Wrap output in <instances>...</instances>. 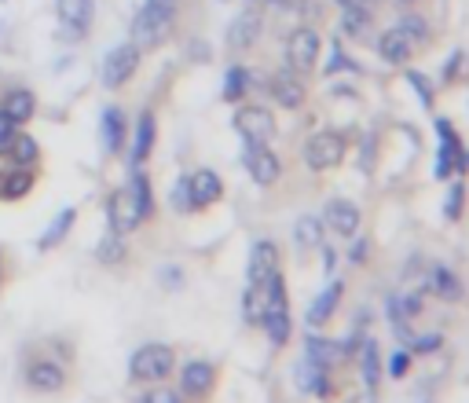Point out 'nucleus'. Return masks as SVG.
I'll list each match as a JSON object with an SVG mask.
<instances>
[{
  "label": "nucleus",
  "instance_id": "obj_27",
  "mask_svg": "<svg viewBox=\"0 0 469 403\" xmlns=\"http://www.w3.org/2000/svg\"><path fill=\"white\" fill-rule=\"evenodd\" d=\"M429 290H433L436 297H444V300H458V297H462L458 275H454L451 268H444V264H436V268L429 271Z\"/></svg>",
  "mask_w": 469,
  "mask_h": 403
},
{
  "label": "nucleus",
  "instance_id": "obj_10",
  "mask_svg": "<svg viewBox=\"0 0 469 403\" xmlns=\"http://www.w3.org/2000/svg\"><path fill=\"white\" fill-rule=\"evenodd\" d=\"M287 63H290V70H298V74H308V70H316V63H319V34L316 30H294L290 34V41H287Z\"/></svg>",
  "mask_w": 469,
  "mask_h": 403
},
{
  "label": "nucleus",
  "instance_id": "obj_16",
  "mask_svg": "<svg viewBox=\"0 0 469 403\" xmlns=\"http://www.w3.org/2000/svg\"><path fill=\"white\" fill-rule=\"evenodd\" d=\"M213 381H217V370H213V363H206V359H191V363L180 370V388H183V396L202 399V396H210Z\"/></svg>",
  "mask_w": 469,
  "mask_h": 403
},
{
  "label": "nucleus",
  "instance_id": "obj_9",
  "mask_svg": "<svg viewBox=\"0 0 469 403\" xmlns=\"http://www.w3.org/2000/svg\"><path fill=\"white\" fill-rule=\"evenodd\" d=\"M235 129H239L242 143H271L275 118L264 107H242V111H235Z\"/></svg>",
  "mask_w": 469,
  "mask_h": 403
},
{
  "label": "nucleus",
  "instance_id": "obj_15",
  "mask_svg": "<svg viewBox=\"0 0 469 403\" xmlns=\"http://www.w3.org/2000/svg\"><path fill=\"white\" fill-rule=\"evenodd\" d=\"M436 133H440V151H436V180H447L454 169H458V162H462V143H458V136H454V129H451V122H436Z\"/></svg>",
  "mask_w": 469,
  "mask_h": 403
},
{
  "label": "nucleus",
  "instance_id": "obj_23",
  "mask_svg": "<svg viewBox=\"0 0 469 403\" xmlns=\"http://www.w3.org/2000/svg\"><path fill=\"white\" fill-rule=\"evenodd\" d=\"M359 374H363V381H366V392H378V385H382V374H386V367H382V356H378V341H374V338H366V341H363V356H359Z\"/></svg>",
  "mask_w": 469,
  "mask_h": 403
},
{
  "label": "nucleus",
  "instance_id": "obj_26",
  "mask_svg": "<svg viewBox=\"0 0 469 403\" xmlns=\"http://www.w3.org/2000/svg\"><path fill=\"white\" fill-rule=\"evenodd\" d=\"M151 147H154V114L143 111L136 122V140H132V169H140L151 158Z\"/></svg>",
  "mask_w": 469,
  "mask_h": 403
},
{
  "label": "nucleus",
  "instance_id": "obj_12",
  "mask_svg": "<svg viewBox=\"0 0 469 403\" xmlns=\"http://www.w3.org/2000/svg\"><path fill=\"white\" fill-rule=\"evenodd\" d=\"M26 385L34 392H63L66 388V370L55 359H30L26 363Z\"/></svg>",
  "mask_w": 469,
  "mask_h": 403
},
{
  "label": "nucleus",
  "instance_id": "obj_29",
  "mask_svg": "<svg viewBox=\"0 0 469 403\" xmlns=\"http://www.w3.org/2000/svg\"><path fill=\"white\" fill-rule=\"evenodd\" d=\"M294 242L305 246V250H319V242H323V221L319 217H301L294 224Z\"/></svg>",
  "mask_w": 469,
  "mask_h": 403
},
{
  "label": "nucleus",
  "instance_id": "obj_1",
  "mask_svg": "<svg viewBox=\"0 0 469 403\" xmlns=\"http://www.w3.org/2000/svg\"><path fill=\"white\" fill-rule=\"evenodd\" d=\"M151 213H154L151 180H147L140 169H132L129 183H125L122 191H114V194H111V202H107V221H111V231L129 235V231H136Z\"/></svg>",
  "mask_w": 469,
  "mask_h": 403
},
{
  "label": "nucleus",
  "instance_id": "obj_32",
  "mask_svg": "<svg viewBox=\"0 0 469 403\" xmlns=\"http://www.w3.org/2000/svg\"><path fill=\"white\" fill-rule=\"evenodd\" d=\"M125 235H118V231H111V235H103V242H100V250H96V257L103 260V264H118L122 257H125V242H122Z\"/></svg>",
  "mask_w": 469,
  "mask_h": 403
},
{
  "label": "nucleus",
  "instance_id": "obj_19",
  "mask_svg": "<svg viewBox=\"0 0 469 403\" xmlns=\"http://www.w3.org/2000/svg\"><path fill=\"white\" fill-rule=\"evenodd\" d=\"M341 356H345V345H337V341H330V338H319V334H308V338H305V359H308L316 370L327 374Z\"/></svg>",
  "mask_w": 469,
  "mask_h": 403
},
{
  "label": "nucleus",
  "instance_id": "obj_42",
  "mask_svg": "<svg viewBox=\"0 0 469 403\" xmlns=\"http://www.w3.org/2000/svg\"><path fill=\"white\" fill-rule=\"evenodd\" d=\"M366 250H370V242H366V239H359V242L352 246V253H348V257H352V260H366Z\"/></svg>",
  "mask_w": 469,
  "mask_h": 403
},
{
  "label": "nucleus",
  "instance_id": "obj_43",
  "mask_svg": "<svg viewBox=\"0 0 469 403\" xmlns=\"http://www.w3.org/2000/svg\"><path fill=\"white\" fill-rule=\"evenodd\" d=\"M161 279H165L169 286H180V282H183V275H180L176 268H161Z\"/></svg>",
  "mask_w": 469,
  "mask_h": 403
},
{
  "label": "nucleus",
  "instance_id": "obj_25",
  "mask_svg": "<svg viewBox=\"0 0 469 403\" xmlns=\"http://www.w3.org/2000/svg\"><path fill=\"white\" fill-rule=\"evenodd\" d=\"M34 191V172L26 165H15L5 180H0V202H19Z\"/></svg>",
  "mask_w": 469,
  "mask_h": 403
},
{
  "label": "nucleus",
  "instance_id": "obj_6",
  "mask_svg": "<svg viewBox=\"0 0 469 403\" xmlns=\"http://www.w3.org/2000/svg\"><path fill=\"white\" fill-rule=\"evenodd\" d=\"M136 70H140V48H136L132 41H129V44H118V48H111L107 59H103V84H107V88H122V84L132 81Z\"/></svg>",
  "mask_w": 469,
  "mask_h": 403
},
{
  "label": "nucleus",
  "instance_id": "obj_33",
  "mask_svg": "<svg viewBox=\"0 0 469 403\" xmlns=\"http://www.w3.org/2000/svg\"><path fill=\"white\" fill-rule=\"evenodd\" d=\"M465 210V183H451L447 187V202H444V217L447 221H462Z\"/></svg>",
  "mask_w": 469,
  "mask_h": 403
},
{
  "label": "nucleus",
  "instance_id": "obj_17",
  "mask_svg": "<svg viewBox=\"0 0 469 403\" xmlns=\"http://www.w3.org/2000/svg\"><path fill=\"white\" fill-rule=\"evenodd\" d=\"M271 271H278V250H275L271 239H257L253 250H249V268H246L249 286H260Z\"/></svg>",
  "mask_w": 469,
  "mask_h": 403
},
{
  "label": "nucleus",
  "instance_id": "obj_37",
  "mask_svg": "<svg viewBox=\"0 0 469 403\" xmlns=\"http://www.w3.org/2000/svg\"><path fill=\"white\" fill-rule=\"evenodd\" d=\"M440 345H444V334H436V330H433V334L415 338V345H411V349H415V352H436Z\"/></svg>",
  "mask_w": 469,
  "mask_h": 403
},
{
  "label": "nucleus",
  "instance_id": "obj_14",
  "mask_svg": "<svg viewBox=\"0 0 469 403\" xmlns=\"http://www.w3.org/2000/svg\"><path fill=\"white\" fill-rule=\"evenodd\" d=\"M187 191H191V206L195 210H206V206H213V202H220L224 180L213 169H199V172L187 176Z\"/></svg>",
  "mask_w": 469,
  "mask_h": 403
},
{
  "label": "nucleus",
  "instance_id": "obj_38",
  "mask_svg": "<svg viewBox=\"0 0 469 403\" xmlns=\"http://www.w3.org/2000/svg\"><path fill=\"white\" fill-rule=\"evenodd\" d=\"M400 309H404V316H407V319L422 316V293H407V297H400Z\"/></svg>",
  "mask_w": 469,
  "mask_h": 403
},
{
  "label": "nucleus",
  "instance_id": "obj_34",
  "mask_svg": "<svg viewBox=\"0 0 469 403\" xmlns=\"http://www.w3.org/2000/svg\"><path fill=\"white\" fill-rule=\"evenodd\" d=\"M169 202H172V210H180V213H195V206H191V191H187V180H176Z\"/></svg>",
  "mask_w": 469,
  "mask_h": 403
},
{
  "label": "nucleus",
  "instance_id": "obj_4",
  "mask_svg": "<svg viewBox=\"0 0 469 403\" xmlns=\"http://www.w3.org/2000/svg\"><path fill=\"white\" fill-rule=\"evenodd\" d=\"M172 367H176V352H172L169 345H158V341H151V345L136 349V352H132V359H129V374H132V381H143V385H158V381H165V378L172 374Z\"/></svg>",
  "mask_w": 469,
  "mask_h": 403
},
{
  "label": "nucleus",
  "instance_id": "obj_18",
  "mask_svg": "<svg viewBox=\"0 0 469 403\" xmlns=\"http://www.w3.org/2000/svg\"><path fill=\"white\" fill-rule=\"evenodd\" d=\"M271 95L283 103L287 111H298L301 103H305V84H301V77H298V70H278L275 77H271Z\"/></svg>",
  "mask_w": 469,
  "mask_h": 403
},
{
  "label": "nucleus",
  "instance_id": "obj_41",
  "mask_svg": "<svg viewBox=\"0 0 469 403\" xmlns=\"http://www.w3.org/2000/svg\"><path fill=\"white\" fill-rule=\"evenodd\" d=\"M345 12H370V0H337Z\"/></svg>",
  "mask_w": 469,
  "mask_h": 403
},
{
  "label": "nucleus",
  "instance_id": "obj_30",
  "mask_svg": "<svg viewBox=\"0 0 469 403\" xmlns=\"http://www.w3.org/2000/svg\"><path fill=\"white\" fill-rule=\"evenodd\" d=\"M8 151H12V162H15V165H26V169L41 158V147H37L34 136H26V133H15L12 143H8Z\"/></svg>",
  "mask_w": 469,
  "mask_h": 403
},
{
  "label": "nucleus",
  "instance_id": "obj_11",
  "mask_svg": "<svg viewBox=\"0 0 469 403\" xmlns=\"http://www.w3.org/2000/svg\"><path fill=\"white\" fill-rule=\"evenodd\" d=\"M415 48H422V41L400 23V26H393V30H386L382 34V41H378V52H382V59L386 63H393V66H404L411 55H415Z\"/></svg>",
  "mask_w": 469,
  "mask_h": 403
},
{
  "label": "nucleus",
  "instance_id": "obj_40",
  "mask_svg": "<svg viewBox=\"0 0 469 403\" xmlns=\"http://www.w3.org/2000/svg\"><path fill=\"white\" fill-rule=\"evenodd\" d=\"M411 84L418 88V95H422V103H425V107H433V88L425 84V77H422V74H411Z\"/></svg>",
  "mask_w": 469,
  "mask_h": 403
},
{
  "label": "nucleus",
  "instance_id": "obj_7",
  "mask_svg": "<svg viewBox=\"0 0 469 403\" xmlns=\"http://www.w3.org/2000/svg\"><path fill=\"white\" fill-rule=\"evenodd\" d=\"M55 15L63 23V37L81 41L96 15V0H55Z\"/></svg>",
  "mask_w": 469,
  "mask_h": 403
},
{
  "label": "nucleus",
  "instance_id": "obj_21",
  "mask_svg": "<svg viewBox=\"0 0 469 403\" xmlns=\"http://www.w3.org/2000/svg\"><path fill=\"white\" fill-rule=\"evenodd\" d=\"M100 133H103V151H107V154H118V151L125 147L129 125H125L122 107H107V111H103V118H100Z\"/></svg>",
  "mask_w": 469,
  "mask_h": 403
},
{
  "label": "nucleus",
  "instance_id": "obj_2",
  "mask_svg": "<svg viewBox=\"0 0 469 403\" xmlns=\"http://www.w3.org/2000/svg\"><path fill=\"white\" fill-rule=\"evenodd\" d=\"M264 334L271 345H287L290 341V297H287V279L283 271H271L264 279V316H260Z\"/></svg>",
  "mask_w": 469,
  "mask_h": 403
},
{
  "label": "nucleus",
  "instance_id": "obj_5",
  "mask_svg": "<svg viewBox=\"0 0 469 403\" xmlns=\"http://www.w3.org/2000/svg\"><path fill=\"white\" fill-rule=\"evenodd\" d=\"M345 151H348V143H345L341 133H316L308 140V147H305V162H308V169L323 172V169L341 165L345 162Z\"/></svg>",
  "mask_w": 469,
  "mask_h": 403
},
{
  "label": "nucleus",
  "instance_id": "obj_35",
  "mask_svg": "<svg viewBox=\"0 0 469 403\" xmlns=\"http://www.w3.org/2000/svg\"><path fill=\"white\" fill-rule=\"evenodd\" d=\"M140 403H180V392H172V388H147L140 396Z\"/></svg>",
  "mask_w": 469,
  "mask_h": 403
},
{
  "label": "nucleus",
  "instance_id": "obj_28",
  "mask_svg": "<svg viewBox=\"0 0 469 403\" xmlns=\"http://www.w3.org/2000/svg\"><path fill=\"white\" fill-rule=\"evenodd\" d=\"M73 221H77V210H73V206H66V210H63V213L52 221V228H48L41 239H37V250H55V246L66 239V231L73 228Z\"/></svg>",
  "mask_w": 469,
  "mask_h": 403
},
{
  "label": "nucleus",
  "instance_id": "obj_22",
  "mask_svg": "<svg viewBox=\"0 0 469 403\" xmlns=\"http://www.w3.org/2000/svg\"><path fill=\"white\" fill-rule=\"evenodd\" d=\"M260 37V12H242L235 23H231V30H228V44L231 48H253V41Z\"/></svg>",
  "mask_w": 469,
  "mask_h": 403
},
{
  "label": "nucleus",
  "instance_id": "obj_8",
  "mask_svg": "<svg viewBox=\"0 0 469 403\" xmlns=\"http://www.w3.org/2000/svg\"><path fill=\"white\" fill-rule=\"evenodd\" d=\"M242 165L253 176V183H260V187H271L278 176H283V165H278V158L268 151V143H246L242 147Z\"/></svg>",
  "mask_w": 469,
  "mask_h": 403
},
{
  "label": "nucleus",
  "instance_id": "obj_3",
  "mask_svg": "<svg viewBox=\"0 0 469 403\" xmlns=\"http://www.w3.org/2000/svg\"><path fill=\"white\" fill-rule=\"evenodd\" d=\"M176 5L180 0H147L132 19V44L136 48H154L169 37L172 19H176Z\"/></svg>",
  "mask_w": 469,
  "mask_h": 403
},
{
  "label": "nucleus",
  "instance_id": "obj_24",
  "mask_svg": "<svg viewBox=\"0 0 469 403\" xmlns=\"http://www.w3.org/2000/svg\"><path fill=\"white\" fill-rule=\"evenodd\" d=\"M341 290H345V286L334 279V282H330V286H327V290H323V293L312 300V309H308V316H305V319H308V327H323V323L334 316L337 300H341Z\"/></svg>",
  "mask_w": 469,
  "mask_h": 403
},
{
  "label": "nucleus",
  "instance_id": "obj_20",
  "mask_svg": "<svg viewBox=\"0 0 469 403\" xmlns=\"http://www.w3.org/2000/svg\"><path fill=\"white\" fill-rule=\"evenodd\" d=\"M0 111H5L15 125H26L37 114V95L30 88H12L5 99H0Z\"/></svg>",
  "mask_w": 469,
  "mask_h": 403
},
{
  "label": "nucleus",
  "instance_id": "obj_36",
  "mask_svg": "<svg viewBox=\"0 0 469 403\" xmlns=\"http://www.w3.org/2000/svg\"><path fill=\"white\" fill-rule=\"evenodd\" d=\"M407 370H411V352L400 349V352L389 359V374H393V378H407Z\"/></svg>",
  "mask_w": 469,
  "mask_h": 403
},
{
  "label": "nucleus",
  "instance_id": "obj_39",
  "mask_svg": "<svg viewBox=\"0 0 469 403\" xmlns=\"http://www.w3.org/2000/svg\"><path fill=\"white\" fill-rule=\"evenodd\" d=\"M15 133H19V125H15V122H12L5 111H0V147H8Z\"/></svg>",
  "mask_w": 469,
  "mask_h": 403
},
{
  "label": "nucleus",
  "instance_id": "obj_31",
  "mask_svg": "<svg viewBox=\"0 0 469 403\" xmlns=\"http://www.w3.org/2000/svg\"><path fill=\"white\" fill-rule=\"evenodd\" d=\"M249 70L246 66H231L228 77H224V99H231V103H239V99L249 92Z\"/></svg>",
  "mask_w": 469,
  "mask_h": 403
},
{
  "label": "nucleus",
  "instance_id": "obj_13",
  "mask_svg": "<svg viewBox=\"0 0 469 403\" xmlns=\"http://www.w3.org/2000/svg\"><path fill=\"white\" fill-rule=\"evenodd\" d=\"M323 224L345 239H352L359 231V210H356V202L348 198H330L327 202V210H323Z\"/></svg>",
  "mask_w": 469,
  "mask_h": 403
}]
</instances>
